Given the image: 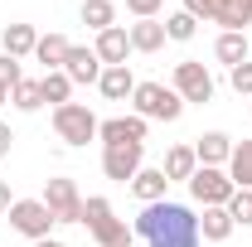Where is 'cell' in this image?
Listing matches in <instances>:
<instances>
[{
	"label": "cell",
	"mask_w": 252,
	"mask_h": 247,
	"mask_svg": "<svg viewBox=\"0 0 252 247\" xmlns=\"http://www.w3.org/2000/svg\"><path fill=\"white\" fill-rule=\"evenodd\" d=\"M136 233L146 238V247H199V214L189 204H146L141 218H136Z\"/></svg>",
	"instance_id": "obj_1"
},
{
	"label": "cell",
	"mask_w": 252,
	"mask_h": 247,
	"mask_svg": "<svg viewBox=\"0 0 252 247\" xmlns=\"http://www.w3.org/2000/svg\"><path fill=\"white\" fill-rule=\"evenodd\" d=\"M83 223H88V233L97 238V247H131V228H126V218L112 214V204L93 194V199H83Z\"/></svg>",
	"instance_id": "obj_2"
},
{
	"label": "cell",
	"mask_w": 252,
	"mask_h": 247,
	"mask_svg": "<svg viewBox=\"0 0 252 247\" xmlns=\"http://www.w3.org/2000/svg\"><path fill=\"white\" fill-rule=\"evenodd\" d=\"M131 107H136V117H146V122H180L185 97L175 93V88H165V83H136Z\"/></svg>",
	"instance_id": "obj_3"
},
{
	"label": "cell",
	"mask_w": 252,
	"mask_h": 247,
	"mask_svg": "<svg viewBox=\"0 0 252 247\" xmlns=\"http://www.w3.org/2000/svg\"><path fill=\"white\" fill-rule=\"evenodd\" d=\"M54 131L63 146H88V141H97V117L83 102H63V107H54Z\"/></svg>",
	"instance_id": "obj_4"
},
{
	"label": "cell",
	"mask_w": 252,
	"mask_h": 247,
	"mask_svg": "<svg viewBox=\"0 0 252 247\" xmlns=\"http://www.w3.org/2000/svg\"><path fill=\"white\" fill-rule=\"evenodd\" d=\"M5 218H10V228H15V233H25L30 243H44V238L54 233V214H49V204H44V199H15Z\"/></svg>",
	"instance_id": "obj_5"
},
{
	"label": "cell",
	"mask_w": 252,
	"mask_h": 247,
	"mask_svg": "<svg viewBox=\"0 0 252 247\" xmlns=\"http://www.w3.org/2000/svg\"><path fill=\"white\" fill-rule=\"evenodd\" d=\"M189 194H194V204H204V209H223V204L233 199V180H228V170H219V165H199L194 180H189Z\"/></svg>",
	"instance_id": "obj_6"
},
{
	"label": "cell",
	"mask_w": 252,
	"mask_h": 247,
	"mask_svg": "<svg viewBox=\"0 0 252 247\" xmlns=\"http://www.w3.org/2000/svg\"><path fill=\"white\" fill-rule=\"evenodd\" d=\"M39 199L49 204L54 223H83V194H78V185H73V180L54 175V180L44 185V194H39Z\"/></svg>",
	"instance_id": "obj_7"
},
{
	"label": "cell",
	"mask_w": 252,
	"mask_h": 247,
	"mask_svg": "<svg viewBox=\"0 0 252 247\" xmlns=\"http://www.w3.org/2000/svg\"><path fill=\"white\" fill-rule=\"evenodd\" d=\"M175 93L185 97V102H214V73L204 68L199 59H185V63H175V83H170Z\"/></svg>",
	"instance_id": "obj_8"
},
{
	"label": "cell",
	"mask_w": 252,
	"mask_h": 247,
	"mask_svg": "<svg viewBox=\"0 0 252 247\" xmlns=\"http://www.w3.org/2000/svg\"><path fill=\"white\" fill-rule=\"evenodd\" d=\"M185 10L194 15V20L223 25V30H233V34H248V25H252V15H248V10H238L233 0H185Z\"/></svg>",
	"instance_id": "obj_9"
},
{
	"label": "cell",
	"mask_w": 252,
	"mask_h": 247,
	"mask_svg": "<svg viewBox=\"0 0 252 247\" xmlns=\"http://www.w3.org/2000/svg\"><path fill=\"white\" fill-rule=\"evenodd\" d=\"M141 165H146V146H102V175L117 185H131Z\"/></svg>",
	"instance_id": "obj_10"
},
{
	"label": "cell",
	"mask_w": 252,
	"mask_h": 247,
	"mask_svg": "<svg viewBox=\"0 0 252 247\" xmlns=\"http://www.w3.org/2000/svg\"><path fill=\"white\" fill-rule=\"evenodd\" d=\"M146 117H107L97 122V141L102 146H146Z\"/></svg>",
	"instance_id": "obj_11"
},
{
	"label": "cell",
	"mask_w": 252,
	"mask_h": 247,
	"mask_svg": "<svg viewBox=\"0 0 252 247\" xmlns=\"http://www.w3.org/2000/svg\"><path fill=\"white\" fill-rule=\"evenodd\" d=\"M93 54L102 59V68H122L126 54H131V39H126V30H122V25L102 30V34H97V44H93Z\"/></svg>",
	"instance_id": "obj_12"
},
{
	"label": "cell",
	"mask_w": 252,
	"mask_h": 247,
	"mask_svg": "<svg viewBox=\"0 0 252 247\" xmlns=\"http://www.w3.org/2000/svg\"><path fill=\"white\" fill-rule=\"evenodd\" d=\"M63 73H68V83H97V78H102V59H97L93 49L73 44L68 59H63Z\"/></svg>",
	"instance_id": "obj_13"
},
{
	"label": "cell",
	"mask_w": 252,
	"mask_h": 247,
	"mask_svg": "<svg viewBox=\"0 0 252 247\" xmlns=\"http://www.w3.org/2000/svg\"><path fill=\"white\" fill-rule=\"evenodd\" d=\"M194 155H199V165H219V170H228L233 136H223V131H204V136L194 141Z\"/></svg>",
	"instance_id": "obj_14"
},
{
	"label": "cell",
	"mask_w": 252,
	"mask_h": 247,
	"mask_svg": "<svg viewBox=\"0 0 252 247\" xmlns=\"http://www.w3.org/2000/svg\"><path fill=\"white\" fill-rule=\"evenodd\" d=\"M126 39H131V54H160L165 49V25L160 20H136L126 30Z\"/></svg>",
	"instance_id": "obj_15"
},
{
	"label": "cell",
	"mask_w": 252,
	"mask_h": 247,
	"mask_svg": "<svg viewBox=\"0 0 252 247\" xmlns=\"http://www.w3.org/2000/svg\"><path fill=\"white\" fill-rule=\"evenodd\" d=\"M165 189H170L165 170H151V165H141V170H136V180H131V194H136L141 204H160V199H165Z\"/></svg>",
	"instance_id": "obj_16"
},
{
	"label": "cell",
	"mask_w": 252,
	"mask_h": 247,
	"mask_svg": "<svg viewBox=\"0 0 252 247\" xmlns=\"http://www.w3.org/2000/svg\"><path fill=\"white\" fill-rule=\"evenodd\" d=\"M97 88H102V97L107 102H126V97L136 93V78H131V68H102V78H97Z\"/></svg>",
	"instance_id": "obj_17"
},
{
	"label": "cell",
	"mask_w": 252,
	"mask_h": 247,
	"mask_svg": "<svg viewBox=\"0 0 252 247\" xmlns=\"http://www.w3.org/2000/svg\"><path fill=\"white\" fill-rule=\"evenodd\" d=\"M160 170H165V180H185V185H189V180H194V170H199V155H194V146H170Z\"/></svg>",
	"instance_id": "obj_18"
},
{
	"label": "cell",
	"mask_w": 252,
	"mask_h": 247,
	"mask_svg": "<svg viewBox=\"0 0 252 247\" xmlns=\"http://www.w3.org/2000/svg\"><path fill=\"white\" fill-rule=\"evenodd\" d=\"M228 180H233V189H252V141H233Z\"/></svg>",
	"instance_id": "obj_19"
},
{
	"label": "cell",
	"mask_w": 252,
	"mask_h": 247,
	"mask_svg": "<svg viewBox=\"0 0 252 247\" xmlns=\"http://www.w3.org/2000/svg\"><path fill=\"white\" fill-rule=\"evenodd\" d=\"M0 44H5V54H10V59H30L34 44H39V34H34V25H5Z\"/></svg>",
	"instance_id": "obj_20"
},
{
	"label": "cell",
	"mask_w": 252,
	"mask_h": 247,
	"mask_svg": "<svg viewBox=\"0 0 252 247\" xmlns=\"http://www.w3.org/2000/svg\"><path fill=\"white\" fill-rule=\"evenodd\" d=\"M68 39L63 34H39V44H34V59L44 63V73H54V68H63V59H68Z\"/></svg>",
	"instance_id": "obj_21"
},
{
	"label": "cell",
	"mask_w": 252,
	"mask_h": 247,
	"mask_svg": "<svg viewBox=\"0 0 252 247\" xmlns=\"http://www.w3.org/2000/svg\"><path fill=\"white\" fill-rule=\"evenodd\" d=\"M233 218H228V209H204V218H199V238L204 243H228L233 238Z\"/></svg>",
	"instance_id": "obj_22"
},
{
	"label": "cell",
	"mask_w": 252,
	"mask_h": 247,
	"mask_svg": "<svg viewBox=\"0 0 252 247\" xmlns=\"http://www.w3.org/2000/svg\"><path fill=\"white\" fill-rule=\"evenodd\" d=\"M214 59H219V63H228V68L248 63V34H233V30H223V34H219V44H214Z\"/></svg>",
	"instance_id": "obj_23"
},
{
	"label": "cell",
	"mask_w": 252,
	"mask_h": 247,
	"mask_svg": "<svg viewBox=\"0 0 252 247\" xmlns=\"http://www.w3.org/2000/svg\"><path fill=\"white\" fill-rule=\"evenodd\" d=\"M83 25H88V30H112V25H117V5H112V0H83Z\"/></svg>",
	"instance_id": "obj_24"
},
{
	"label": "cell",
	"mask_w": 252,
	"mask_h": 247,
	"mask_svg": "<svg viewBox=\"0 0 252 247\" xmlns=\"http://www.w3.org/2000/svg\"><path fill=\"white\" fill-rule=\"evenodd\" d=\"M199 34V20L189 15V10H175V15H165V39H175V44H189Z\"/></svg>",
	"instance_id": "obj_25"
},
{
	"label": "cell",
	"mask_w": 252,
	"mask_h": 247,
	"mask_svg": "<svg viewBox=\"0 0 252 247\" xmlns=\"http://www.w3.org/2000/svg\"><path fill=\"white\" fill-rule=\"evenodd\" d=\"M39 88H44V102H54V107H63V102L73 97V83H68V73H63V68L44 73V78H39Z\"/></svg>",
	"instance_id": "obj_26"
},
{
	"label": "cell",
	"mask_w": 252,
	"mask_h": 247,
	"mask_svg": "<svg viewBox=\"0 0 252 247\" xmlns=\"http://www.w3.org/2000/svg\"><path fill=\"white\" fill-rule=\"evenodd\" d=\"M10 102H15L20 112H39V107H44V88H39V78H25V83L10 93Z\"/></svg>",
	"instance_id": "obj_27"
},
{
	"label": "cell",
	"mask_w": 252,
	"mask_h": 247,
	"mask_svg": "<svg viewBox=\"0 0 252 247\" xmlns=\"http://www.w3.org/2000/svg\"><path fill=\"white\" fill-rule=\"evenodd\" d=\"M223 209H228V218H233L238 228H248L252 223V189H233V199H228Z\"/></svg>",
	"instance_id": "obj_28"
},
{
	"label": "cell",
	"mask_w": 252,
	"mask_h": 247,
	"mask_svg": "<svg viewBox=\"0 0 252 247\" xmlns=\"http://www.w3.org/2000/svg\"><path fill=\"white\" fill-rule=\"evenodd\" d=\"M20 83H25V73H20V59H10V54L0 49V88H10V93H15Z\"/></svg>",
	"instance_id": "obj_29"
},
{
	"label": "cell",
	"mask_w": 252,
	"mask_h": 247,
	"mask_svg": "<svg viewBox=\"0 0 252 247\" xmlns=\"http://www.w3.org/2000/svg\"><path fill=\"white\" fill-rule=\"evenodd\" d=\"M228 83H233V93L252 97V63H238V68H228Z\"/></svg>",
	"instance_id": "obj_30"
},
{
	"label": "cell",
	"mask_w": 252,
	"mask_h": 247,
	"mask_svg": "<svg viewBox=\"0 0 252 247\" xmlns=\"http://www.w3.org/2000/svg\"><path fill=\"white\" fill-rule=\"evenodd\" d=\"M160 5H165V0H126V10H131L136 20H156Z\"/></svg>",
	"instance_id": "obj_31"
},
{
	"label": "cell",
	"mask_w": 252,
	"mask_h": 247,
	"mask_svg": "<svg viewBox=\"0 0 252 247\" xmlns=\"http://www.w3.org/2000/svg\"><path fill=\"white\" fill-rule=\"evenodd\" d=\"M10 146H15V131H10V126L0 122V160H5V155H10Z\"/></svg>",
	"instance_id": "obj_32"
},
{
	"label": "cell",
	"mask_w": 252,
	"mask_h": 247,
	"mask_svg": "<svg viewBox=\"0 0 252 247\" xmlns=\"http://www.w3.org/2000/svg\"><path fill=\"white\" fill-rule=\"evenodd\" d=\"M10 204H15V194H10V180H0V214H10Z\"/></svg>",
	"instance_id": "obj_33"
},
{
	"label": "cell",
	"mask_w": 252,
	"mask_h": 247,
	"mask_svg": "<svg viewBox=\"0 0 252 247\" xmlns=\"http://www.w3.org/2000/svg\"><path fill=\"white\" fill-rule=\"evenodd\" d=\"M34 247H63V243H59V238H44V243H34Z\"/></svg>",
	"instance_id": "obj_34"
},
{
	"label": "cell",
	"mask_w": 252,
	"mask_h": 247,
	"mask_svg": "<svg viewBox=\"0 0 252 247\" xmlns=\"http://www.w3.org/2000/svg\"><path fill=\"white\" fill-rule=\"evenodd\" d=\"M233 5H238V10H248V15H252V0H233Z\"/></svg>",
	"instance_id": "obj_35"
},
{
	"label": "cell",
	"mask_w": 252,
	"mask_h": 247,
	"mask_svg": "<svg viewBox=\"0 0 252 247\" xmlns=\"http://www.w3.org/2000/svg\"><path fill=\"white\" fill-rule=\"evenodd\" d=\"M5 102H10V88H0V107H5Z\"/></svg>",
	"instance_id": "obj_36"
}]
</instances>
